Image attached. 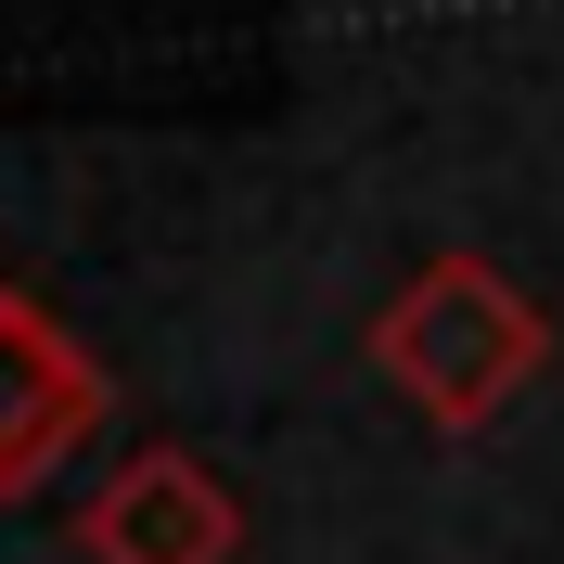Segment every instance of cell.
Masks as SVG:
<instances>
[{
    "label": "cell",
    "instance_id": "obj_2",
    "mask_svg": "<svg viewBox=\"0 0 564 564\" xmlns=\"http://www.w3.org/2000/svg\"><path fill=\"white\" fill-rule=\"evenodd\" d=\"M116 411V372L77 347L65 321L0 282V500H26L39 475H65Z\"/></svg>",
    "mask_w": 564,
    "mask_h": 564
},
{
    "label": "cell",
    "instance_id": "obj_3",
    "mask_svg": "<svg viewBox=\"0 0 564 564\" xmlns=\"http://www.w3.org/2000/svg\"><path fill=\"white\" fill-rule=\"evenodd\" d=\"M77 552L90 564H245V500L206 449H129L77 500Z\"/></svg>",
    "mask_w": 564,
    "mask_h": 564
},
{
    "label": "cell",
    "instance_id": "obj_1",
    "mask_svg": "<svg viewBox=\"0 0 564 564\" xmlns=\"http://www.w3.org/2000/svg\"><path fill=\"white\" fill-rule=\"evenodd\" d=\"M372 372H386L436 436H475V423H500L539 372H552V321H539V295L500 270V257L449 245V257H423L386 308H372Z\"/></svg>",
    "mask_w": 564,
    "mask_h": 564
}]
</instances>
